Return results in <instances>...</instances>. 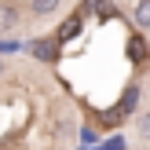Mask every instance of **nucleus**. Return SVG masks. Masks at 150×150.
Segmentation results:
<instances>
[{"mask_svg":"<svg viewBox=\"0 0 150 150\" xmlns=\"http://www.w3.org/2000/svg\"><path fill=\"white\" fill-rule=\"evenodd\" d=\"M128 62L132 66H146L150 62V44H146L143 33H132L128 37Z\"/></svg>","mask_w":150,"mask_h":150,"instance_id":"f257e3e1","label":"nucleus"},{"mask_svg":"<svg viewBox=\"0 0 150 150\" xmlns=\"http://www.w3.org/2000/svg\"><path fill=\"white\" fill-rule=\"evenodd\" d=\"M18 18H22L18 4H15V0H0V37L11 33V29L18 26Z\"/></svg>","mask_w":150,"mask_h":150,"instance_id":"f03ea898","label":"nucleus"},{"mask_svg":"<svg viewBox=\"0 0 150 150\" xmlns=\"http://www.w3.org/2000/svg\"><path fill=\"white\" fill-rule=\"evenodd\" d=\"M59 44H62L59 37H44V40H33V44H29V51H33L40 62H55V59H59Z\"/></svg>","mask_w":150,"mask_h":150,"instance_id":"7ed1b4c3","label":"nucleus"},{"mask_svg":"<svg viewBox=\"0 0 150 150\" xmlns=\"http://www.w3.org/2000/svg\"><path fill=\"white\" fill-rule=\"evenodd\" d=\"M59 7H62V0H29V11L37 15V18H48V15H55Z\"/></svg>","mask_w":150,"mask_h":150,"instance_id":"20e7f679","label":"nucleus"},{"mask_svg":"<svg viewBox=\"0 0 150 150\" xmlns=\"http://www.w3.org/2000/svg\"><path fill=\"white\" fill-rule=\"evenodd\" d=\"M132 22H136L139 29H150V0H136V7H132Z\"/></svg>","mask_w":150,"mask_h":150,"instance_id":"39448f33","label":"nucleus"},{"mask_svg":"<svg viewBox=\"0 0 150 150\" xmlns=\"http://www.w3.org/2000/svg\"><path fill=\"white\" fill-rule=\"evenodd\" d=\"M81 18H84V15H81V11L73 15V18H66L62 26H59V40H73V37L81 33Z\"/></svg>","mask_w":150,"mask_h":150,"instance_id":"423d86ee","label":"nucleus"},{"mask_svg":"<svg viewBox=\"0 0 150 150\" xmlns=\"http://www.w3.org/2000/svg\"><path fill=\"white\" fill-rule=\"evenodd\" d=\"M139 136H143V143H150V110L139 117Z\"/></svg>","mask_w":150,"mask_h":150,"instance_id":"0eeeda50","label":"nucleus"},{"mask_svg":"<svg viewBox=\"0 0 150 150\" xmlns=\"http://www.w3.org/2000/svg\"><path fill=\"white\" fill-rule=\"evenodd\" d=\"M0 77H4V62H0Z\"/></svg>","mask_w":150,"mask_h":150,"instance_id":"6e6552de","label":"nucleus"}]
</instances>
